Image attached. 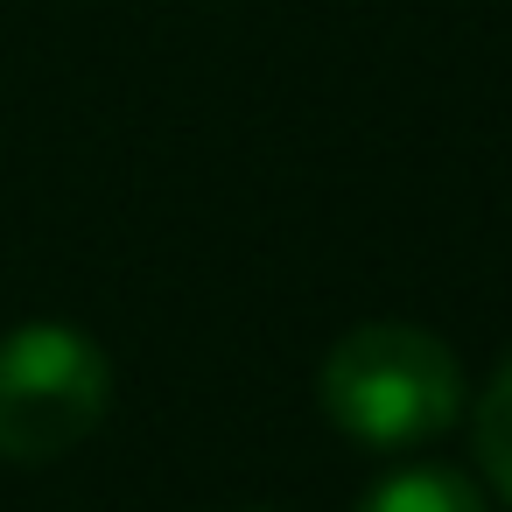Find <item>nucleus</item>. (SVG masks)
I'll use <instances>...</instances> for the list:
<instances>
[{"mask_svg": "<svg viewBox=\"0 0 512 512\" xmlns=\"http://www.w3.org/2000/svg\"><path fill=\"white\" fill-rule=\"evenodd\" d=\"M323 414L358 449L435 442L463 414V365L421 323H358L323 358Z\"/></svg>", "mask_w": 512, "mask_h": 512, "instance_id": "obj_1", "label": "nucleus"}, {"mask_svg": "<svg viewBox=\"0 0 512 512\" xmlns=\"http://www.w3.org/2000/svg\"><path fill=\"white\" fill-rule=\"evenodd\" d=\"M477 463H484L491 491L512 505V351H505V365L491 372V386L477 400Z\"/></svg>", "mask_w": 512, "mask_h": 512, "instance_id": "obj_4", "label": "nucleus"}, {"mask_svg": "<svg viewBox=\"0 0 512 512\" xmlns=\"http://www.w3.org/2000/svg\"><path fill=\"white\" fill-rule=\"evenodd\" d=\"M113 407L106 351L71 323H22L0 337V456L57 463L71 456Z\"/></svg>", "mask_w": 512, "mask_h": 512, "instance_id": "obj_2", "label": "nucleus"}, {"mask_svg": "<svg viewBox=\"0 0 512 512\" xmlns=\"http://www.w3.org/2000/svg\"><path fill=\"white\" fill-rule=\"evenodd\" d=\"M358 512H484V498H477V484L463 470L421 463V470H400V477L372 484V498Z\"/></svg>", "mask_w": 512, "mask_h": 512, "instance_id": "obj_3", "label": "nucleus"}]
</instances>
